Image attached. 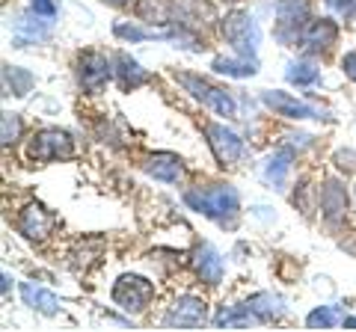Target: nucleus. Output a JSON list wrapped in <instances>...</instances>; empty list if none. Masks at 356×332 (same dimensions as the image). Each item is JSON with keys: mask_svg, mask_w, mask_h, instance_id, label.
<instances>
[{"mask_svg": "<svg viewBox=\"0 0 356 332\" xmlns=\"http://www.w3.org/2000/svg\"><path fill=\"white\" fill-rule=\"evenodd\" d=\"M341 326L344 329H356V317H341Z\"/></svg>", "mask_w": 356, "mask_h": 332, "instance_id": "obj_34", "label": "nucleus"}, {"mask_svg": "<svg viewBox=\"0 0 356 332\" xmlns=\"http://www.w3.org/2000/svg\"><path fill=\"white\" fill-rule=\"evenodd\" d=\"M291 160H294V146H282V149H276V151L270 154V158H267V166H264L267 181H270L273 187H282V184H285L288 169H291Z\"/></svg>", "mask_w": 356, "mask_h": 332, "instance_id": "obj_19", "label": "nucleus"}, {"mask_svg": "<svg viewBox=\"0 0 356 332\" xmlns=\"http://www.w3.org/2000/svg\"><path fill=\"white\" fill-rule=\"evenodd\" d=\"M339 39V24L332 18H312L309 27L303 33V39H300V45H303L309 53H321V51H330L336 45Z\"/></svg>", "mask_w": 356, "mask_h": 332, "instance_id": "obj_14", "label": "nucleus"}, {"mask_svg": "<svg viewBox=\"0 0 356 332\" xmlns=\"http://www.w3.org/2000/svg\"><path fill=\"white\" fill-rule=\"evenodd\" d=\"M9 285H13V276L3 270V294H9Z\"/></svg>", "mask_w": 356, "mask_h": 332, "instance_id": "obj_35", "label": "nucleus"}, {"mask_svg": "<svg viewBox=\"0 0 356 332\" xmlns=\"http://www.w3.org/2000/svg\"><path fill=\"white\" fill-rule=\"evenodd\" d=\"M33 83H36V77L27 69H21V65H3V95L24 98L33 90Z\"/></svg>", "mask_w": 356, "mask_h": 332, "instance_id": "obj_20", "label": "nucleus"}, {"mask_svg": "<svg viewBox=\"0 0 356 332\" xmlns=\"http://www.w3.org/2000/svg\"><path fill=\"white\" fill-rule=\"evenodd\" d=\"M51 39V18L39 15L36 9L30 13H21L15 21V45L27 48V45H39V42Z\"/></svg>", "mask_w": 356, "mask_h": 332, "instance_id": "obj_12", "label": "nucleus"}, {"mask_svg": "<svg viewBox=\"0 0 356 332\" xmlns=\"http://www.w3.org/2000/svg\"><path fill=\"white\" fill-rule=\"evenodd\" d=\"M222 36L232 48H235L238 57H255L259 53V45H261V30H259V21L255 15L243 13V9H235V13H229L222 18Z\"/></svg>", "mask_w": 356, "mask_h": 332, "instance_id": "obj_2", "label": "nucleus"}, {"mask_svg": "<svg viewBox=\"0 0 356 332\" xmlns=\"http://www.w3.org/2000/svg\"><path fill=\"white\" fill-rule=\"evenodd\" d=\"M175 81L184 86L187 92H191L196 101H202L205 107H211L217 116H235V98H232L226 90H220V86H214V83H208V81H202V77H196V74H187V72H181V74H175Z\"/></svg>", "mask_w": 356, "mask_h": 332, "instance_id": "obj_6", "label": "nucleus"}, {"mask_svg": "<svg viewBox=\"0 0 356 332\" xmlns=\"http://www.w3.org/2000/svg\"><path fill=\"white\" fill-rule=\"evenodd\" d=\"M30 6L36 9L39 15H44V18H54V15H57V3H54V0H30Z\"/></svg>", "mask_w": 356, "mask_h": 332, "instance_id": "obj_31", "label": "nucleus"}, {"mask_svg": "<svg viewBox=\"0 0 356 332\" xmlns=\"http://www.w3.org/2000/svg\"><path fill=\"white\" fill-rule=\"evenodd\" d=\"M184 202L191 211L214 219L220 226H235L238 211H241V196L235 187L229 184H211V187H196V190L184 193Z\"/></svg>", "mask_w": 356, "mask_h": 332, "instance_id": "obj_1", "label": "nucleus"}, {"mask_svg": "<svg viewBox=\"0 0 356 332\" xmlns=\"http://www.w3.org/2000/svg\"><path fill=\"white\" fill-rule=\"evenodd\" d=\"M348 205H350V199H348V190L341 187V181L327 179L324 187H321V214H324L327 226L332 229L341 226L344 217H348Z\"/></svg>", "mask_w": 356, "mask_h": 332, "instance_id": "obj_11", "label": "nucleus"}, {"mask_svg": "<svg viewBox=\"0 0 356 332\" xmlns=\"http://www.w3.org/2000/svg\"><path fill=\"white\" fill-rule=\"evenodd\" d=\"M327 6L332 9V13H339L344 21L356 18V0H327Z\"/></svg>", "mask_w": 356, "mask_h": 332, "instance_id": "obj_29", "label": "nucleus"}, {"mask_svg": "<svg viewBox=\"0 0 356 332\" xmlns=\"http://www.w3.org/2000/svg\"><path fill=\"white\" fill-rule=\"evenodd\" d=\"M247 308L252 312L255 324H267V320L280 317V315L285 312V306H282V297H276V294H270V291L252 294L250 300H247Z\"/></svg>", "mask_w": 356, "mask_h": 332, "instance_id": "obj_18", "label": "nucleus"}, {"mask_svg": "<svg viewBox=\"0 0 356 332\" xmlns=\"http://www.w3.org/2000/svg\"><path fill=\"white\" fill-rule=\"evenodd\" d=\"M247 324H255V317L252 312L247 308V303H241V306H222L220 312L214 315V326H247Z\"/></svg>", "mask_w": 356, "mask_h": 332, "instance_id": "obj_25", "label": "nucleus"}, {"mask_svg": "<svg viewBox=\"0 0 356 332\" xmlns=\"http://www.w3.org/2000/svg\"><path fill=\"white\" fill-rule=\"evenodd\" d=\"M318 77H321V69L309 60H294V63H288V69H285V81L297 83V86H312V83H318Z\"/></svg>", "mask_w": 356, "mask_h": 332, "instance_id": "obj_26", "label": "nucleus"}, {"mask_svg": "<svg viewBox=\"0 0 356 332\" xmlns=\"http://www.w3.org/2000/svg\"><path fill=\"white\" fill-rule=\"evenodd\" d=\"M205 137H208V146H211V151H214V160L220 166H232V163L241 160L243 140L232 128L220 125V122H208V125H205Z\"/></svg>", "mask_w": 356, "mask_h": 332, "instance_id": "obj_8", "label": "nucleus"}, {"mask_svg": "<svg viewBox=\"0 0 356 332\" xmlns=\"http://www.w3.org/2000/svg\"><path fill=\"white\" fill-rule=\"evenodd\" d=\"M341 69H344V74L350 77V81L356 83V51H350V53H344V60H341Z\"/></svg>", "mask_w": 356, "mask_h": 332, "instance_id": "obj_32", "label": "nucleus"}, {"mask_svg": "<svg viewBox=\"0 0 356 332\" xmlns=\"http://www.w3.org/2000/svg\"><path fill=\"white\" fill-rule=\"evenodd\" d=\"M208 317V308L205 303L199 300V297H178V300L172 303V308L166 312L163 317V326H175V329H196L202 326Z\"/></svg>", "mask_w": 356, "mask_h": 332, "instance_id": "obj_10", "label": "nucleus"}, {"mask_svg": "<svg viewBox=\"0 0 356 332\" xmlns=\"http://www.w3.org/2000/svg\"><path fill=\"white\" fill-rule=\"evenodd\" d=\"M137 18L149 21V24H172V3L170 0H137L134 6Z\"/></svg>", "mask_w": 356, "mask_h": 332, "instance_id": "obj_21", "label": "nucleus"}, {"mask_svg": "<svg viewBox=\"0 0 356 332\" xmlns=\"http://www.w3.org/2000/svg\"><path fill=\"white\" fill-rule=\"evenodd\" d=\"M220 3H238V0H220Z\"/></svg>", "mask_w": 356, "mask_h": 332, "instance_id": "obj_37", "label": "nucleus"}, {"mask_svg": "<svg viewBox=\"0 0 356 332\" xmlns=\"http://www.w3.org/2000/svg\"><path fill=\"white\" fill-rule=\"evenodd\" d=\"M21 297H24V303L30 308H39L42 315H57L60 312V300H57V294H51V291H44V288H33V285H21Z\"/></svg>", "mask_w": 356, "mask_h": 332, "instance_id": "obj_22", "label": "nucleus"}, {"mask_svg": "<svg viewBox=\"0 0 356 332\" xmlns=\"http://www.w3.org/2000/svg\"><path fill=\"white\" fill-rule=\"evenodd\" d=\"M211 69L217 74H226V77H252L259 72V63L255 57H238V60H226V57H217L211 63Z\"/></svg>", "mask_w": 356, "mask_h": 332, "instance_id": "obj_23", "label": "nucleus"}, {"mask_svg": "<svg viewBox=\"0 0 356 332\" xmlns=\"http://www.w3.org/2000/svg\"><path fill=\"white\" fill-rule=\"evenodd\" d=\"M30 160L33 163H54V160H69L74 154V140L63 128H42L30 140Z\"/></svg>", "mask_w": 356, "mask_h": 332, "instance_id": "obj_4", "label": "nucleus"}, {"mask_svg": "<svg viewBox=\"0 0 356 332\" xmlns=\"http://www.w3.org/2000/svg\"><path fill=\"white\" fill-rule=\"evenodd\" d=\"M18 137H21V116L3 113V122H0V140H3V146H13Z\"/></svg>", "mask_w": 356, "mask_h": 332, "instance_id": "obj_28", "label": "nucleus"}, {"mask_svg": "<svg viewBox=\"0 0 356 332\" xmlns=\"http://www.w3.org/2000/svg\"><path fill=\"white\" fill-rule=\"evenodd\" d=\"M341 320V312L336 306H318L315 312L306 315V326L309 329H332Z\"/></svg>", "mask_w": 356, "mask_h": 332, "instance_id": "obj_27", "label": "nucleus"}, {"mask_svg": "<svg viewBox=\"0 0 356 332\" xmlns=\"http://www.w3.org/2000/svg\"><path fill=\"white\" fill-rule=\"evenodd\" d=\"M312 21L309 0H276V39L282 45H297Z\"/></svg>", "mask_w": 356, "mask_h": 332, "instance_id": "obj_3", "label": "nucleus"}, {"mask_svg": "<svg viewBox=\"0 0 356 332\" xmlns=\"http://www.w3.org/2000/svg\"><path fill=\"white\" fill-rule=\"evenodd\" d=\"M113 33L125 42H149V39H175L178 30H146L137 24H116Z\"/></svg>", "mask_w": 356, "mask_h": 332, "instance_id": "obj_24", "label": "nucleus"}, {"mask_svg": "<svg viewBox=\"0 0 356 332\" xmlns=\"http://www.w3.org/2000/svg\"><path fill=\"white\" fill-rule=\"evenodd\" d=\"M110 297H113V303L122 308V312L140 315V312H146V306L152 303L154 285L149 279H143V276L125 273V276H119V279L113 282V291H110Z\"/></svg>", "mask_w": 356, "mask_h": 332, "instance_id": "obj_5", "label": "nucleus"}, {"mask_svg": "<svg viewBox=\"0 0 356 332\" xmlns=\"http://www.w3.org/2000/svg\"><path fill=\"white\" fill-rule=\"evenodd\" d=\"M332 163H336L341 172H353V169H356V149L336 151V158H332Z\"/></svg>", "mask_w": 356, "mask_h": 332, "instance_id": "obj_30", "label": "nucleus"}, {"mask_svg": "<svg viewBox=\"0 0 356 332\" xmlns=\"http://www.w3.org/2000/svg\"><path fill=\"white\" fill-rule=\"evenodd\" d=\"M54 226H57V217H54L48 208L39 205V202L27 205L24 211H21V217H18L21 235L30 238V240H44L54 231Z\"/></svg>", "mask_w": 356, "mask_h": 332, "instance_id": "obj_13", "label": "nucleus"}, {"mask_svg": "<svg viewBox=\"0 0 356 332\" xmlns=\"http://www.w3.org/2000/svg\"><path fill=\"white\" fill-rule=\"evenodd\" d=\"M143 169H146V175H152V179L175 184L184 175V160L178 158V154H172V151H154V154H149V158L143 160Z\"/></svg>", "mask_w": 356, "mask_h": 332, "instance_id": "obj_15", "label": "nucleus"}, {"mask_svg": "<svg viewBox=\"0 0 356 332\" xmlns=\"http://www.w3.org/2000/svg\"><path fill=\"white\" fill-rule=\"evenodd\" d=\"M193 270L205 285H220L222 282V258L220 252L211 247V243H202L193 256Z\"/></svg>", "mask_w": 356, "mask_h": 332, "instance_id": "obj_17", "label": "nucleus"}, {"mask_svg": "<svg viewBox=\"0 0 356 332\" xmlns=\"http://www.w3.org/2000/svg\"><path fill=\"white\" fill-rule=\"evenodd\" d=\"M74 72H77V83H81L86 92L95 95V92H102L107 81L113 77V63L98 51H83L74 63Z\"/></svg>", "mask_w": 356, "mask_h": 332, "instance_id": "obj_7", "label": "nucleus"}, {"mask_svg": "<svg viewBox=\"0 0 356 332\" xmlns=\"http://www.w3.org/2000/svg\"><path fill=\"white\" fill-rule=\"evenodd\" d=\"M309 190H312V187H309L306 181H303V184H300V199H306V196H309ZM300 205H303V214H312V211H309V205H306V202H300Z\"/></svg>", "mask_w": 356, "mask_h": 332, "instance_id": "obj_33", "label": "nucleus"}, {"mask_svg": "<svg viewBox=\"0 0 356 332\" xmlns=\"http://www.w3.org/2000/svg\"><path fill=\"white\" fill-rule=\"evenodd\" d=\"M113 77H116V83H119V90L122 92H134L137 86H143V83H149V72L143 69V65L134 60V57H128L125 51H119L116 57H113Z\"/></svg>", "mask_w": 356, "mask_h": 332, "instance_id": "obj_16", "label": "nucleus"}, {"mask_svg": "<svg viewBox=\"0 0 356 332\" xmlns=\"http://www.w3.org/2000/svg\"><path fill=\"white\" fill-rule=\"evenodd\" d=\"M261 101L273 110L276 116H285V119H332L327 110H321L315 104H306V101H297L294 95L280 92V90H267L261 92Z\"/></svg>", "mask_w": 356, "mask_h": 332, "instance_id": "obj_9", "label": "nucleus"}, {"mask_svg": "<svg viewBox=\"0 0 356 332\" xmlns=\"http://www.w3.org/2000/svg\"><path fill=\"white\" fill-rule=\"evenodd\" d=\"M104 3H110V6H119V9H122V6H128L131 0H104Z\"/></svg>", "mask_w": 356, "mask_h": 332, "instance_id": "obj_36", "label": "nucleus"}]
</instances>
